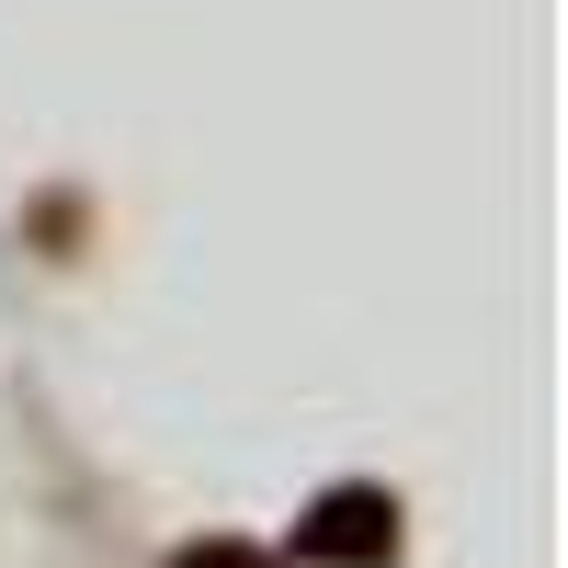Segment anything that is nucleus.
<instances>
[{
	"label": "nucleus",
	"instance_id": "obj_2",
	"mask_svg": "<svg viewBox=\"0 0 568 568\" xmlns=\"http://www.w3.org/2000/svg\"><path fill=\"white\" fill-rule=\"evenodd\" d=\"M171 568H273L262 546H240V535H205V546H182Z\"/></svg>",
	"mask_w": 568,
	"mask_h": 568
},
{
	"label": "nucleus",
	"instance_id": "obj_1",
	"mask_svg": "<svg viewBox=\"0 0 568 568\" xmlns=\"http://www.w3.org/2000/svg\"><path fill=\"white\" fill-rule=\"evenodd\" d=\"M296 557L307 568H398V500L387 489H329V500H307Z\"/></svg>",
	"mask_w": 568,
	"mask_h": 568
}]
</instances>
